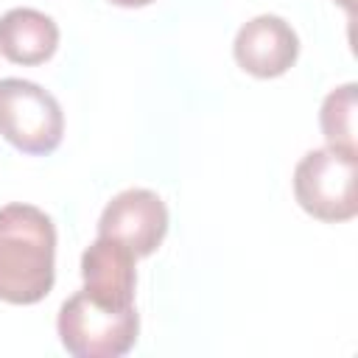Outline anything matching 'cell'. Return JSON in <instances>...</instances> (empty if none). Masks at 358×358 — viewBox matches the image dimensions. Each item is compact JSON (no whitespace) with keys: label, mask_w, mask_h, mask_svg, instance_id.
Listing matches in <instances>:
<instances>
[{"label":"cell","mask_w":358,"mask_h":358,"mask_svg":"<svg viewBox=\"0 0 358 358\" xmlns=\"http://www.w3.org/2000/svg\"><path fill=\"white\" fill-rule=\"evenodd\" d=\"M355 84H341L327 98L322 101L319 112V126L327 140V145L341 148V151H355Z\"/></svg>","instance_id":"9"},{"label":"cell","mask_w":358,"mask_h":358,"mask_svg":"<svg viewBox=\"0 0 358 358\" xmlns=\"http://www.w3.org/2000/svg\"><path fill=\"white\" fill-rule=\"evenodd\" d=\"M109 3L123 6V8H140V6H148V3H154V0H109Z\"/></svg>","instance_id":"10"},{"label":"cell","mask_w":358,"mask_h":358,"mask_svg":"<svg viewBox=\"0 0 358 358\" xmlns=\"http://www.w3.org/2000/svg\"><path fill=\"white\" fill-rule=\"evenodd\" d=\"M0 134L25 154H50L64 134L59 101L25 78H0Z\"/></svg>","instance_id":"4"},{"label":"cell","mask_w":358,"mask_h":358,"mask_svg":"<svg viewBox=\"0 0 358 358\" xmlns=\"http://www.w3.org/2000/svg\"><path fill=\"white\" fill-rule=\"evenodd\" d=\"M358 154L341 148H313L294 168V196L319 221H350L358 213Z\"/></svg>","instance_id":"3"},{"label":"cell","mask_w":358,"mask_h":358,"mask_svg":"<svg viewBox=\"0 0 358 358\" xmlns=\"http://www.w3.org/2000/svg\"><path fill=\"white\" fill-rule=\"evenodd\" d=\"M56 280V227L34 204L0 210V299L34 305Z\"/></svg>","instance_id":"1"},{"label":"cell","mask_w":358,"mask_h":358,"mask_svg":"<svg viewBox=\"0 0 358 358\" xmlns=\"http://www.w3.org/2000/svg\"><path fill=\"white\" fill-rule=\"evenodd\" d=\"M56 330L62 347L76 358H120L137 344L140 316L131 308H106L84 291L64 299Z\"/></svg>","instance_id":"2"},{"label":"cell","mask_w":358,"mask_h":358,"mask_svg":"<svg viewBox=\"0 0 358 358\" xmlns=\"http://www.w3.org/2000/svg\"><path fill=\"white\" fill-rule=\"evenodd\" d=\"M235 62L255 78L282 76L299 56L296 31L277 14H260L241 25L232 42Z\"/></svg>","instance_id":"6"},{"label":"cell","mask_w":358,"mask_h":358,"mask_svg":"<svg viewBox=\"0 0 358 358\" xmlns=\"http://www.w3.org/2000/svg\"><path fill=\"white\" fill-rule=\"evenodd\" d=\"M168 232L165 201L145 187H129L117 193L101 213L98 235L115 238L134 252V257H148L157 252Z\"/></svg>","instance_id":"5"},{"label":"cell","mask_w":358,"mask_h":358,"mask_svg":"<svg viewBox=\"0 0 358 358\" xmlns=\"http://www.w3.org/2000/svg\"><path fill=\"white\" fill-rule=\"evenodd\" d=\"M134 252L115 238L98 235L81 255L84 294L106 308H131L134 305Z\"/></svg>","instance_id":"7"},{"label":"cell","mask_w":358,"mask_h":358,"mask_svg":"<svg viewBox=\"0 0 358 358\" xmlns=\"http://www.w3.org/2000/svg\"><path fill=\"white\" fill-rule=\"evenodd\" d=\"M59 48V25L36 8H11L0 17V53L14 64H42Z\"/></svg>","instance_id":"8"},{"label":"cell","mask_w":358,"mask_h":358,"mask_svg":"<svg viewBox=\"0 0 358 358\" xmlns=\"http://www.w3.org/2000/svg\"><path fill=\"white\" fill-rule=\"evenodd\" d=\"M336 3H338V6H344L350 14H352V8H355V0H336Z\"/></svg>","instance_id":"11"}]
</instances>
